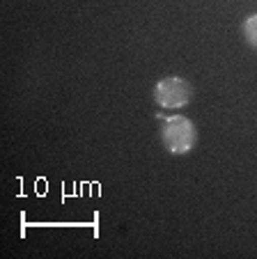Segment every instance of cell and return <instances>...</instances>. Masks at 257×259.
Instances as JSON below:
<instances>
[{
	"mask_svg": "<svg viewBox=\"0 0 257 259\" xmlns=\"http://www.w3.org/2000/svg\"><path fill=\"white\" fill-rule=\"evenodd\" d=\"M241 32H243V39H246L252 49H257V14H250L243 21Z\"/></svg>",
	"mask_w": 257,
	"mask_h": 259,
	"instance_id": "3",
	"label": "cell"
},
{
	"mask_svg": "<svg viewBox=\"0 0 257 259\" xmlns=\"http://www.w3.org/2000/svg\"><path fill=\"white\" fill-rule=\"evenodd\" d=\"M161 138H163V145L170 154H189L191 149L198 142V131H195V124L191 122L184 115H172L163 122L161 128Z\"/></svg>",
	"mask_w": 257,
	"mask_h": 259,
	"instance_id": "1",
	"label": "cell"
},
{
	"mask_svg": "<svg viewBox=\"0 0 257 259\" xmlns=\"http://www.w3.org/2000/svg\"><path fill=\"white\" fill-rule=\"evenodd\" d=\"M154 101L165 110L184 108L191 101V85L184 78H177V76L161 78L154 85Z\"/></svg>",
	"mask_w": 257,
	"mask_h": 259,
	"instance_id": "2",
	"label": "cell"
}]
</instances>
